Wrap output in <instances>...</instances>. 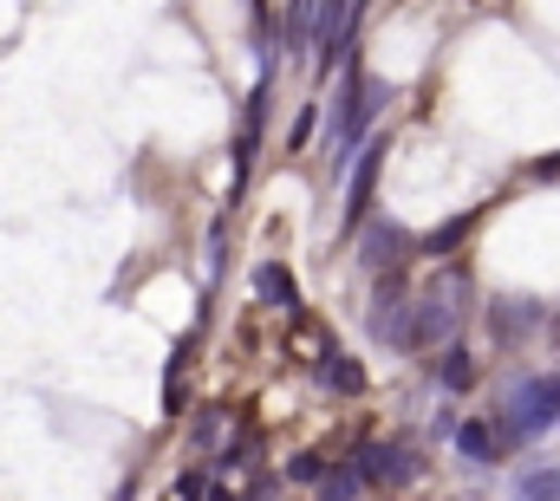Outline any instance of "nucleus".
Masks as SVG:
<instances>
[{"label": "nucleus", "instance_id": "nucleus-7", "mask_svg": "<svg viewBox=\"0 0 560 501\" xmlns=\"http://www.w3.org/2000/svg\"><path fill=\"white\" fill-rule=\"evenodd\" d=\"M405 248H411V235H405V228H391V222H372V235H365V267H391V274H398Z\"/></svg>", "mask_w": 560, "mask_h": 501}, {"label": "nucleus", "instance_id": "nucleus-12", "mask_svg": "<svg viewBox=\"0 0 560 501\" xmlns=\"http://www.w3.org/2000/svg\"><path fill=\"white\" fill-rule=\"evenodd\" d=\"M515 501H560V469H528L522 483H515Z\"/></svg>", "mask_w": 560, "mask_h": 501}, {"label": "nucleus", "instance_id": "nucleus-9", "mask_svg": "<svg viewBox=\"0 0 560 501\" xmlns=\"http://www.w3.org/2000/svg\"><path fill=\"white\" fill-rule=\"evenodd\" d=\"M457 450H463L470 463H496V450H502V430H489V424H463V430H457Z\"/></svg>", "mask_w": 560, "mask_h": 501}, {"label": "nucleus", "instance_id": "nucleus-10", "mask_svg": "<svg viewBox=\"0 0 560 501\" xmlns=\"http://www.w3.org/2000/svg\"><path fill=\"white\" fill-rule=\"evenodd\" d=\"M320 385H326V391H346V398H359V391H365V372H359L352 359H320Z\"/></svg>", "mask_w": 560, "mask_h": 501}, {"label": "nucleus", "instance_id": "nucleus-13", "mask_svg": "<svg viewBox=\"0 0 560 501\" xmlns=\"http://www.w3.org/2000/svg\"><path fill=\"white\" fill-rule=\"evenodd\" d=\"M254 287H261V300L300 306V287H294V274H287V267H261V274H254Z\"/></svg>", "mask_w": 560, "mask_h": 501}, {"label": "nucleus", "instance_id": "nucleus-1", "mask_svg": "<svg viewBox=\"0 0 560 501\" xmlns=\"http://www.w3.org/2000/svg\"><path fill=\"white\" fill-rule=\"evenodd\" d=\"M463 300H470V274H463V267H444V274L411 300V339L450 352V339H457V326H463Z\"/></svg>", "mask_w": 560, "mask_h": 501}, {"label": "nucleus", "instance_id": "nucleus-4", "mask_svg": "<svg viewBox=\"0 0 560 501\" xmlns=\"http://www.w3.org/2000/svg\"><path fill=\"white\" fill-rule=\"evenodd\" d=\"M352 469H359L365 483H378V489H405V483L418 476V450H411V443H365V450L352 456Z\"/></svg>", "mask_w": 560, "mask_h": 501}, {"label": "nucleus", "instance_id": "nucleus-15", "mask_svg": "<svg viewBox=\"0 0 560 501\" xmlns=\"http://www.w3.org/2000/svg\"><path fill=\"white\" fill-rule=\"evenodd\" d=\"M320 469H326V463H320V456H313V450H300V456H294V469H287V476H294V483H326V476H320Z\"/></svg>", "mask_w": 560, "mask_h": 501}, {"label": "nucleus", "instance_id": "nucleus-14", "mask_svg": "<svg viewBox=\"0 0 560 501\" xmlns=\"http://www.w3.org/2000/svg\"><path fill=\"white\" fill-rule=\"evenodd\" d=\"M359 489H365V476H359V469H339V476H326V483H320V496H326V501H352Z\"/></svg>", "mask_w": 560, "mask_h": 501}, {"label": "nucleus", "instance_id": "nucleus-3", "mask_svg": "<svg viewBox=\"0 0 560 501\" xmlns=\"http://www.w3.org/2000/svg\"><path fill=\"white\" fill-rule=\"evenodd\" d=\"M560 424V378H522L509 411H502V443H522V437H542Z\"/></svg>", "mask_w": 560, "mask_h": 501}, {"label": "nucleus", "instance_id": "nucleus-2", "mask_svg": "<svg viewBox=\"0 0 560 501\" xmlns=\"http://www.w3.org/2000/svg\"><path fill=\"white\" fill-rule=\"evenodd\" d=\"M378 104H391V85H385V78H365V72H352V78H346V91H339L333 130H326V156H333V150H352V143L365 137V124L378 117ZM333 163H339V156H333Z\"/></svg>", "mask_w": 560, "mask_h": 501}, {"label": "nucleus", "instance_id": "nucleus-6", "mask_svg": "<svg viewBox=\"0 0 560 501\" xmlns=\"http://www.w3.org/2000/svg\"><path fill=\"white\" fill-rule=\"evenodd\" d=\"M378 163H385V137H372L359 156H352V176H346V228H359L372 215V183H378Z\"/></svg>", "mask_w": 560, "mask_h": 501}, {"label": "nucleus", "instance_id": "nucleus-11", "mask_svg": "<svg viewBox=\"0 0 560 501\" xmlns=\"http://www.w3.org/2000/svg\"><path fill=\"white\" fill-rule=\"evenodd\" d=\"M437 378H444V391H470V385H476V359H470L463 346H450L444 365H437Z\"/></svg>", "mask_w": 560, "mask_h": 501}, {"label": "nucleus", "instance_id": "nucleus-5", "mask_svg": "<svg viewBox=\"0 0 560 501\" xmlns=\"http://www.w3.org/2000/svg\"><path fill=\"white\" fill-rule=\"evenodd\" d=\"M359 7H365V0H320V26H313V59H320V72H333V59H346V33H352Z\"/></svg>", "mask_w": 560, "mask_h": 501}, {"label": "nucleus", "instance_id": "nucleus-8", "mask_svg": "<svg viewBox=\"0 0 560 501\" xmlns=\"http://www.w3.org/2000/svg\"><path fill=\"white\" fill-rule=\"evenodd\" d=\"M476 222H483V209H463V215H450L444 228H431V241H424V248H431V254L444 261V254H457V248H463V241L476 235Z\"/></svg>", "mask_w": 560, "mask_h": 501}]
</instances>
